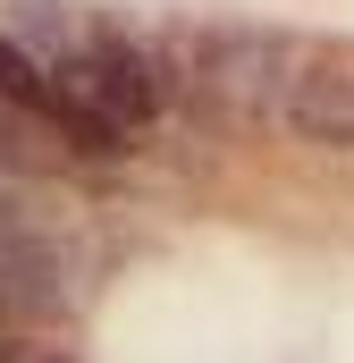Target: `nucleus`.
Wrapping results in <instances>:
<instances>
[{"instance_id":"obj_1","label":"nucleus","mask_w":354,"mask_h":363,"mask_svg":"<svg viewBox=\"0 0 354 363\" xmlns=\"http://www.w3.org/2000/svg\"><path fill=\"white\" fill-rule=\"evenodd\" d=\"M169 51V93H185L211 127H262L287 101V34L270 26H236V17H211V26H185Z\"/></svg>"},{"instance_id":"obj_2","label":"nucleus","mask_w":354,"mask_h":363,"mask_svg":"<svg viewBox=\"0 0 354 363\" xmlns=\"http://www.w3.org/2000/svg\"><path fill=\"white\" fill-rule=\"evenodd\" d=\"M51 93L68 110L101 118L110 135H127V127H144V118L169 110V51L144 43V34H127L118 17H101V26H85V43L51 68Z\"/></svg>"},{"instance_id":"obj_3","label":"nucleus","mask_w":354,"mask_h":363,"mask_svg":"<svg viewBox=\"0 0 354 363\" xmlns=\"http://www.w3.org/2000/svg\"><path fill=\"white\" fill-rule=\"evenodd\" d=\"M278 118L321 144V152H354V51L338 43H295L287 51V101Z\"/></svg>"},{"instance_id":"obj_4","label":"nucleus","mask_w":354,"mask_h":363,"mask_svg":"<svg viewBox=\"0 0 354 363\" xmlns=\"http://www.w3.org/2000/svg\"><path fill=\"white\" fill-rule=\"evenodd\" d=\"M0 169H17V178H59V169H76V152H68V135H59V101H51V110H8V101H0Z\"/></svg>"},{"instance_id":"obj_5","label":"nucleus","mask_w":354,"mask_h":363,"mask_svg":"<svg viewBox=\"0 0 354 363\" xmlns=\"http://www.w3.org/2000/svg\"><path fill=\"white\" fill-rule=\"evenodd\" d=\"M0 9H8V43H17V51H34V60H42V51H51V60H68V51L85 43V26H76L59 0H0Z\"/></svg>"},{"instance_id":"obj_6","label":"nucleus","mask_w":354,"mask_h":363,"mask_svg":"<svg viewBox=\"0 0 354 363\" xmlns=\"http://www.w3.org/2000/svg\"><path fill=\"white\" fill-rule=\"evenodd\" d=\"M0 101L8 110H51L59 93H51V68L34 60V51H17L8 34H0Z\"/></svg>"},{"instance_id":"obj_7","label":"nucleus","mask_w":354,"mask_h":363,"mask_svg":"<svg viewBox=\"0 0 354 363\" xmlns=\"http://www.w3.org/2000/svg\"><path fill=\"white\" fill-rule=\"evenodd\" d=\"M0 363H68V355H0Z\"/></svg>"},{"instance_id":"obj_8","label":"nucleus","mask_w":354,"mask_h":363,"mask_svg":"<svg viewBox=\"0 0 354 363\" xmlns=\"http://www.w3.org/2000/svg\"><path fill=\"white\" fill-rule=\"evenodd\" d=\"M0 330H8V304H0Z\"/></svg>"}]
</instances>
